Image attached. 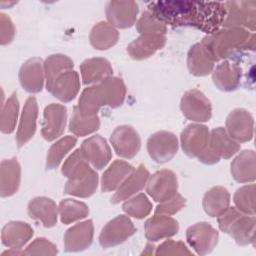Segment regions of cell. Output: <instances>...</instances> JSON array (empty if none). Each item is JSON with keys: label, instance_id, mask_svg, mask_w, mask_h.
I'll list each match as a JSON object with an SVG mask.
<instances>
[{"label": "cell", "instance_id": "cell-1", "mask_svg": "<svg viewBox=\"0 0 256 256\" xmlns=\"http://www.w3.org/2000/svg\"><path fill=\"white\" fill-rule=\"evenodd\" d=\"M148 8L165 25L191 26L208 35L222 27L226 15L223 2L155 1L150 2Z\"/></svg>", "mask_w": 256, "mask_h": 256}, {"label": "cell", "instance_id": "cell-2", "mask_svg": "<svg viewBox=\"0 0 256 256\" xmlns=\"http://www.w3.org/2000/svg\"><path fill=\"white\" fill-rule=\"evenodd\" d=\"M201 42L209 49L215 61L225 60L241 50L254 51L255 34L244 28H224L207 35Z\"/></svg>", "mask_w": 256, "mask_h": 256}, {"label": "cell", "instance_id": "cell-3", "mask_svg": "<svg viewBox=\"0 0 256 256\" xmlns=\"http://www.w3.org/2000/svg\"><path fill=\"white\" fill-rule=\"evenodd\" d=\"M218 225L221 231L229 234L238 245L254 244L255 225L254 215H247L232 207L218 216Z\"/></svg>", "mask_w": 256, "mask_h": 256}, {"label": "cell", "instance_id": "cell-4", "mask_svg": "<svg viewBox=\"0 0 256 256\" xmlns=\"http://www.w3.org/2000/svg\"><path fill=\"white\" fill-rule=\"evenodd\" d=\"M240 149V144L232 139L225 128L217 127L210 132L206 148L198 155V160L207 165H213L221 158L229 159Z\"/></svg>", "mask_w": 256, "mask_h": 256}, {"label": "cell", "instance_id": "cell-5", "mask_svg": "<svg viewBox=\"0 0 256 256\" xmlns=\"http://www.w3.org/2000/svg\"><path fill=\"white\" fill-rule=\"evenodd\" d=\"M226 15L222 26L224 28H244L255 30L256 2L255 1H227L223 2Z\"/></svg>", "mask_w": 256, "mask_h": 256}, {"label": "cell", "instance_id": "cell-6", "mask_svg": "<svg viewBox=\"0 0 256 256\" xmlns=\"http://www.w3.org/2000/svg\"><path fill=\"white\" fill-rule=\"evenodd\" d=\"M178 180L176 174L167 169L159 170L149 177L146 192L156 202H165L177 194Z\"/></svg>", "mask_w": 256, "mask_h": 256}, {"label": "cell", "instance_id": "cell-7", "mask_svg": "<svg viewBox=\"0 0 256 256\" xmlns=\"http://www.w3.org/2000/svg\"><path fill=\"white\" fill-rule=\"evenodd\" d=\"M180 109L187 119L195 122L209 121L212 116L211 102L198 89H191L183 94Z\"/></svg>", "mask_w": 256, "mask_h": 256}, {"label": "cell", "instance_id": "cell-8", "mask_svg": "<svg viewBox=\"0 0 256 256\" xmlns=\"http://www.w3.org/2000/svg\"><path fill=\"white\" fill-rule=\"evenodd\" d=\"M136 232L134 224L125 215H118L101 230L99 243L103 248H110L125 242Z\"/></svg>", "mask_w": 256, "mask_h": 256}, {"label": "cell", "instance_id": "cell-9", "mask_svg": "<svg viewBox=\"0 0 256 256\" xmlns=\"http://www.w3.org/2000/svg\"><path fill=\"white\" fill-rule=\"evenodd\" d=\"M178 139L169 131H158L147 140V151L156 163L162 164L170 161L178 151Z\"/></svg>", "mask_w": 256, "mask_h": 256}, {"label": "cell", "instance_id": "cell-10", "mask_svg": "<svg viewBox=\"0 0 256 256\" xmlns=\"http://www.w3.org/2000/svg\"><path fill=\"white\" fill-rule=\"evenodd\" d=\"M218 238V231L207 222L196 223L186 231L187 242L198 255L210 253L217 245Z\"/></svg>", "mask_w": 256, "mask_h": 256}, {"label": "cell", "instance_id": "cell-11", "mask_svg": "<svg viewBox=\"0 0 256 256\" xmlns=\"http://www.w3.org/2000/svg\"><path fill=\"white\" fill-rule=\"evenodd\" d=\"M110 142L116 154L126 159L135 157L141 147V139L138 132L129 125L116 127L111 134Z\"/></svg>", "mask_w": 256, "mask_h": 256}, {"label": "cell", "instance_id": "cell-12", "mask_svg": "<svg viewBox=\"0 0 256 256\" xmlns=\"http://www.w3.org/2000/svg\"><path fill=\"white\" fill-rule=\"evenodd\" d=\"M254 120L249 111L243 108L232 110L226 118V132L238 143L248 142L253 138Z\"/></svg>", "mask_w": 256, "mask_h": 256}, {"label": "cell", "instance_id": "cell-13", "mask_svg": "<svg viewBox=\"0 0 256 256\" xmlns=\"http://www.w3.org/2000/svg\"><path fill=\"white\" fill-rule=\"evenodd\" d=\"M67 109L64 105L51 103L44 109L41 134L47 141H53L60 137L66 126Z\"/></svg>", "mask_w": 256, "mask_h": 256}, {"label": "cell", "instance_id": "cell-14", "mask_svg": "<svg viewBox=\"0 0 256 256\" xmlns=\"http://www.w3.org/2000/svg\"><path fill=\"white\" fill-rule=\"evenodd\" d=\"M105 12L112 26L125 29L134 25L139 8L135 1H109L106 4Z\"/></svg>", "mask_w": 256, "mask_h": 256}, {"label": "cell", "instance_id": "cell-15", "mask_svg": "<svg viewBox=\"0 0 256 256\" xmlns=\"http://www.w3.org/2000/svg\"><path fill=\"white\" fill-rule=\"evenodd\" d=\"M210 132L205 125L191 123L181 133L180 141L184 153L189 157H198L209 141Z\"/></svg>", "mask_w": 256, "mask_h": 256}, {"label": "cell", "instance_id": "cell-16", "mask_svg": "<svg viewBox=\"0 0 256 256\" xmlns=\"http://www.w3.org/2000/svg\"><path fill=\"white\" fill-rule=\"evenodd\" d=\"M80 150L86 160L98 170L106 167L112 157L107 141L100 135H94L84 140Z\"/></svg>", "mask_w": 256, "mask_h": 256}, {"label": "cell", "instance_id": "cell-17", "mask_svg": "<svg viewBox=\"0 0 256 256\" xmlns=\"http://www.w3.org/2000/svg\"><path fill=\"white\" fill-rule=\"evenodd\" d=\"M166 44V36L164 34L146 33L140 34L127 46L129 56L134 60H144L161 50Z\"/></svg>", "mask_w": 256, "mask_h": 256}, {"label": "cell", "instance_id": "cell-18", "mask_svg": "<svg viewBox=\"0 0 256 256\" xmlns=\"http://www.w3.org/2000/svg\"><path fill=\"white\" fill-rule=\"evenodd\" d=\"M94 236L92 220H86L70 227L64 235V247L67 252H79L87 249Z\"/></svg>", "mask_w": 256, "mask_h": 256}, {"label": "cell", "instance_id": "cell-19", "mask_svg": "<svg viewBox=\"0 0 256 256\" xmlns=\"http://www.w3.org/2000/svg\"><path fill=\"white\" fill-rule=\"evenodd\" d=\"M55 98L62 102L72 101L80 90L79 75L73 69L61 73L53 83L46 88Z\"/></svg>", "mask_w": 256, "mask_h": 256}, {"label": "cell", "instance_id": "cell-20", "mask_svg": "<svg viewBox=\"0 0 256 256\" xmlns=\"http://www.w3.org/2000/svg\"><path fill=\"white\" fill-rule=\"evenodd\" d=\"M44 67L41 59L31 58L24 62L19 70V81L24 90L38 93L44 85Z\"/></svg>", "mask_w": 256, "mask_h": 256}, {"label": "cell", "instance_id": "cell-21", "mask_svg": "<svg viewBox=\"0 0 256 256\" xmlns=\"http://www.w3.org/2000/svg\"><path fill=\"white\" fill-rule=\"evenodd\" d=\"M38 116V105L36 98L30 96L23 107L16 134L17 146H24L36 132V120Z\"/></svg>", "mask_w": 256, "mask_h": 256}, {"label": "cell", "instance_id": "cell-22", "mask_svg": "<svg viewBox=\"0 0 256 256\" xmlns=\"http://www.w3.org/2000/svg\"><path fill=\"white\" fill-rule=\"evenodd\" d=\"M215 62L213 55L202 42L190 47L187 54V67L191 74L206 76L213 71Z\"/></svg>", "mask_w": 256, "mask_h": 256}, {"label": "cell", "instance_id": "cell-23", "mask_svg": "<svg viewBox=\"0 0 256 256\" xmlns=\"http://www.w3.org/2000/svg\"><path fill=\"white\" fill-rule=\"evenodd\" d=\"M144 228L145 237L151 242H156L177 234L179 224L169 215L155 214L145 222Z\"/></svg>", "mask_w": 256, "mask_h": 256}, {"label": "cell", "instance_id": "cell-24", "mask_svg": "<svg viewBox=\"0 0 256 256\" xmlns=\"http://www.w3.org/2000/svg\"><path fill=\"white\" fill-rule=\"evenodd\" d=\"M241 75L240 66L235 62L225 59L214 69L212 79L219 90L230 92L236 90L240 85Z\"/></svg>", "mask_w": 256, "mask_h": 256}, {"label": "cell", "instance_id": "cell-25", "mask_svg": "<svg viewBox=\"0 0 256 256\" xmlns=\"http://www.w3.org/2000/svg\"><path fill=\"white\" fill-rule=\"evenodd\" d=\"M149 177V171L143 164H140L119 186L116 193L111 198V202L117 204L132 197L146 185Z\"/></svg>", "mask_w": 256, "mask_h": 256}, {"label": "cell", "instance_id": "cell-26", "mask_svg": "<svg viewBox=\"0 0 256 256\" xmlns=\"http://www.w3.org/2000/svg\"><path fill=\"white\" fill-rule=\"evenodd\" d=\"M32 227L22 221H10L5 224L1 232L2 244L10 249H21L32 238Z\"/></svg>", "mask_w": 256, "mask_h": 256}, {"label": "cell", "instance_id": "cell-27", "mask_svg": "<svg viewBox=\"0 0 256 256\" xmlns=\"http://www.w3.org/2000/svg\"><path fill=\"white\" fill-rule=\"evenodd\" d=\"M21 168L16 158L4 159L0 166V195L2 198L14 195L20 186Z\"/></svg>", "mask_w": 256, "mask_h": 256}, {"label": "cell", "instance_id": "cell-28", "mask_svg": "<svg viewBox=\"0 0 256 256\" xmlns=\"http://www.w3.org/2000/svg\"><path fill=\"white\" fill-rule=\"evenodd\" d=\"M28 214L30 218L41 222L44 227L51 228L57 223L58 208L48 197H35L28 204Z\"/></svg>", "mask_w": 256, "mask_h": 256}, {"label": "cell", "instance_id": "cell-29", "mask_svg": "<svg viewBox=\"0 0 256 256\" xmlns=\"http://www.w3.org/2000/svg\"><path fill=\"white\" fill-rule=\"evenodd\" d=\"M80 73L85 85L98 84L113 74L110 62L101 57L90 58L80 65Z\"/></svg>", "mask_w": 256, "mask_h": 256}, {"label": "cell", "instance_id": "cell-30", "mask_svg": "<svg viewBox=\"0 0 256 256\" xmlns=\"http://www.w3.org/2000/svg\"><path fill=\"white\" fill-rule=\"evenodd\" d=\"M231 175L239 183L253 182L256 178V155L253 150H244L231 163Z\"/></svg>", "mask_w": 256, "mask_h": 256}, {"label": "cell", "instance_id": "cell-31", "mask_svg": "<svg viewBox=\"0 0 256 256\" xmlns=\"http://www.w3.org/2000/svg\"><path fill=\"white\" fill-rule=\"evenodd\" d=\"M133 171L134 167L128 162L123 160H115L102 175L101 190L103 192L117 190Z\"/></svg>", "mask_w": 256, "mask_h": 256}, {"label": "cell", "instance_id": "cell-32", "mask_svg": "<svg viewBox=\"0 0 256 256\" xmlns=\"http://www.w3.org/2000/svg\"><path fill=\"white\" fill-rule=\"evenodd\" d=\"M98 186V174L95 170L92 168L73 179H68V181L65 184L64 192L65 194L81 197V198H87L92 196Z\"/></svg>", "mask_w": 256, "mask_h": 256}, {"label": "cell", "instance_id": "cell-33", "mask_svg": "<svg viewBox=\"0 0 256 256\" xmlns=\"http://www.w3.org/2000/svg\"><path fill=\"white\" fill-rule=\"evenodd\" d=\"M203 209L210 217H218L223 214L230 204V193L222 186L209 189L203 197Z\"/></svg>", "mask_w": 256, "mask_h": 256}, {"label": "cell", "instance_id": "cell-34", "mask_svg": "<svg viewBox=\"0 0 256 256\" xmlns=\"http://www.w3.org/2000/svg\"><path fill=\"white\" fill-rule=\"evenodd\" d=\"M119 39L117 29L110 23L101 21L93 26L91 29L89 40L92 47L96 50H108L112 48Z\"/></svg>", "mask_w": 256, "mask_h": 256}, {"label": "cell", "instance_id": "cell-35", "mask_svg": "<svg viewBox=\"0 0 256 256\" xmlns=\"http://www.w3.org/2000/svg\"><path fill=\"white\" fill-rule=\"evenodd\" d=\"M98 84L105 106L118 108L123 104L126 96V86L121 78L111 76Z\"/></svg>", "mask_w": 256, "mask_h": 256}, {"label": "cell", "instance_id": "cell-36", "mask_svg": "<svg viewBox=\"0 0 256 256\" xmlns=\"http://www.w3.org/2000/svg\"><path fill=\"white\" fill-rule=\"evenodd\" d=\"M102 106L105 105L99 84H95L85 88L80 95L77 105L81 114L85 116L97 115V112Z\"/></svg>", "mask_w": 256, "mask_h": 256}, {"label": "cell", "instance_id": "cell-37", "mask_svg": "<svg viewBox=\"0 0 256 256\" xmlns=\"http://www.w3.org/2000/svg\"><path fill=\"white\" fill-rule=\"evenodd\" d=\"M100 127V119L98 115L85 116L81 114L79 108L75 106L69 123V130L76 136L89 135Z\"/></svg>", "mask_w": 256, "mask_h": 256}, {"label": "cell", "instance_id": "cell-38", "mask_svg": "<svg viewBox=\"0 0 256 256\" xmlns=\"http://www.w3.org/2000/svg\"><path fill=\"white\" fill-rule=\"evenodd\" d=\"M43 67L46 79V88H48L57 76L67 70L73 69V61L66 55L54 54L50 55L45 60Z\"/></svg>", "mask_w": 256, "mask_h": 256}, {"label": "cell", "instance_id": "cell-39", "mask_svg": "<svg viewBox=\"0 0 256 256\" xmlns=\"http://www.w3.org/2000/svg\"><path fill=\"white\" fill-rule=\"evenodd\" d=\"M76 137L70 135L56 141L48 150L46 158V168L48 170H53L57 168L62 162L63 158L76 145Z\"/></svg>", "mask_w": 256, "mask_h": 256}, {"label": "cell", "instance_id": "cell-40", "mask_svg": "<svg viewBox=\"0 0 256 256\" xmlns=\"http://www.w3.org/2000/svg\"><path fill=\"white\" fill-rule=\"evenodd\" d=\"M58 212L61 222L64 224H70L88 216L89 209L83 202L75 199H64L59 204Z\"/></svg>", "mask_w": 256, "mask_h": 256}, {"label": "cell", "instance_id": "cell-41", "mask_svg": "<svg viewBox=\"0 0 256 256\" xmlns=\"http://www.w3.org/2000/svg\"><path fill=\"white\" fill-rule=\"evenodd\" d=\"M19 101L16 92H14L2 105L0 116V129L2 133L10 134L14 131L18 119Z\"/></svg>", "mask_w": 256, "mask_h": 256}, {"label": "cell", "instance_id": "cell-42", "mask_svg": "<svg viewBox=\"0 0 256 256\" xmlns=\"http://www.w3.org/2000/svg\"><path fill=\"white\" fill-rule=\"evenodd\" d=\"M122 208L128 216L136 219H143L150 214L152 210V203L145 194L139 193L125 200Z\"/></svg>", "mask_w": 256, "mask_h": 256}, {"label": "cell", "instance_id": "cell-43", "mask_svg": "<svg viewBox=\"0 0 256 256\" xmlns=\"http://www.w3.org/2000/svg\"><path fill=\"white\" fill-rule=\"evenodd\" d=\"M89 162L83 156L80 149L75 150L62 165L61 172L68 179H73L90 170Z\"/></svg>", "mask_w": 256, "mask_h": 256}, {"label": "cell", "instance_id": "cell-44", "mask_svg": "<svg viewBox=\"0 0 256 256\" xmlns=\"http://www.w3.org/2000/svg\"><path fill=\"white\" fill-rule=\"evenodd\" d=\"M236 209L247 215H255V185L240 187L234 194Z\"/></svg>", "mask_w": 256, "mask_h": 256}, {"label": "cell", "instance_id": "cell-45", "mask_svg": "<svg viewBox=\"0 0 256 256\" xmlns=\"http://www.w3.org/2000/svg\"><path fill=\"white\" fill-rule=\"evenodd\" d=\"M136 29L140 34L146 33H156V34H166L167 27L164 23L159 21L150 11L143 12L142 16L136 23Z\"/></svg>", "mask_w": 256, "mask_h": 256}, {"label": "cell", "instance_id": "cell-46", "mask_svg": "<svg viewBox=\"0 0 256 256\" xmlns=\"http://www.w3.org/2000/svg\"><path fill=\"white\" fill-rule=\"evenodd\" d=\"M157 256H190L192 252L181 241L167 240L160 244L155 251Z\"/></svg>", "mask_w": 256, "mask_h": 256}, {"label": "cell", "instance_id": "cell-47", "mask_svg": "<svg viewBox=\"0 0 256 256\" xmlns=\"http://www.w3.org/2000/svg\"><path fill=\"white\" fill-rule=\"evenodd\" d=\"M57 247L45 238H36L30 243L26 250L23 251L24 255H56Z\"/></svg>", "mask_w": 256, "mask_h": 256}, {"label": "cell", "instance_id": "cell-48", "mask_svg": "<svg viewBox=\"0 0 256 256\" xmlns=\"http://www.w3.org/2000/svg\"><path fill=\"white\" fill-rule=\"evenodd\" d=\"M186 205V199L180 194H176L171 199L160 203L156 209L155 214H165V215H173L179 212Z\"/></svg>", "mask_w": 256, "mask_h": 256}, {"label": "cell", "instance_id": "cell-49", "mask_svg": "<svg viewBox=\"0 0 256 256\" xmlns=\"http://www.w3.org/2000/svg\"><path fill=\"white\" fill-rule=\"evenodd\" d=\"M15 26L4 13H0V43L2 46L11 43L15 37Z\"/></svg>", "mask_w": 256, "mask_h": 256}, {"label": "cell", "instance_id": "cell-50", "mask_svg": "<svg viewBox=\"0 0 256 256\" xmlns=\"http://www.w3.org/2000/svg\"><path fill=\"white\" fill-rule=\"evenodd\" d=\"M153 248H154V246L152 245V244H147L146 245V248H145V250L142 252V254H145V255H151V254H153L154 252H153Z\"/></svg>", "mask_w": 256, "mask_h": 256}]
</instances>
